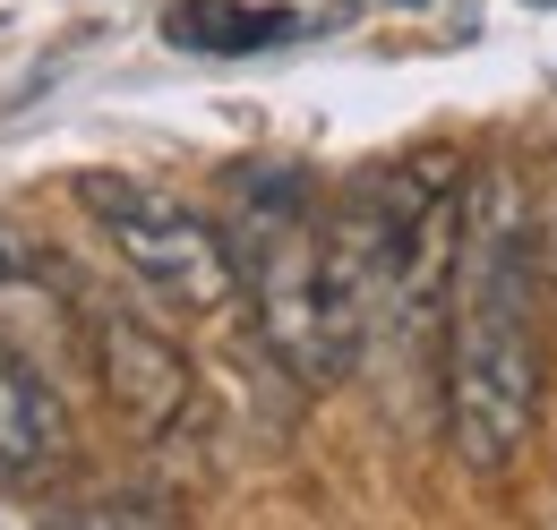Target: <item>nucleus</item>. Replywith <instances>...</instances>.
Instances as JSON below:
<instances>
[{"label":"nucleus","mask_w":557,"mask_h":530,"mask_svg":"<svg viewBox=\"0 0 557 530\" xmlns=\"http://www.w3.org/2000/svg\"><path fill=\"white\" fill-rule=\"evenodd\" d=\"M455 351H446V437L463 470L506 479L541 437V249L515 163L463 180V249H455Z\"/></svg>","instance_id":"1"},{"label":"nucleus","mask_w":557,"mask_h":530,"mask_svg":"<svg viewBox=\"0 0 557 530\" xmlns=\"http://www.w3.org/2000/svg\"><path fill=\"white\" fill-rule=\"evenodd\" d=\"M223 249H232V274L249 282L258 300V333L300 386H335L360 359V308L344 300L335 265H326V240H318V180L309 163H240L223 180Z\"/></svg>","instance_id":"2"},{"label":"nucleus","mask_w":557,"mask_h":530,"mask_svg":"<svg viewBox=\"0 0 557 530\" xmlns=\"http://www.w3.org/2000/svg\"><path fill=\"white\" fill-rule=\"evenodd\" d=\"M463 163L455 154H404V163H369L351 172L335 198L318 205V240L360 308V326L395 317L429 326L455 291V249H463Z\"/></svg>","instance_id":"3"},{"label":"nucleus","mask_w":557,"mask_h":530,"mask_svg":"<svg viewBox=\"0 0 557 530\" xmlns=\"http://www.w3.org/2000/svg\"><path fill=\"white\" fill-rule=\"evenodd\" d=\"M70 198L86 205L95 223H103L112 257L129 265V274H138V282L163 300V308H189V317H207V308H223V300L240 291L223 231H214L198 205H181L172 189L129 180V172H77Z\"/></svg>","instance_id":"4"},{"label":"nucleus","mask_w":557,"mask_h":530,"mask_svg":"<svg viewBox=\"0 0 557 530\" xmlns=\"http://www.w3.org/2000/svg\"><path fill=\"white\" fill-rule=\"evenodd\" d=\"M77 333H86V359H95L103 394L121 402L146 437H172L181 411L198 402V368H189V351H181L172 333H154L146 317L112 308V300H95V291H77Z\"/></svg>","instance_id":"5"},{"label":"nucleus","mask_w":557,"mask_h":530,"mask_svg":"<svg viewBox=\"0 0 557 530\" xmlns=\"http://www.w3.org/2000/svg\"><path fill=\"white\" fill-rule=\"evenodd\" d=\"M70 470V411H61V386L0 333V479L17 496H44L61 488Z\"/></svg>","instance_id":"6"},{"label":"nucleus","mask_w":557,"mask_h":530,"mask_svg":"<svg viewBox=\"0 0 557 530\" xmlns=\"http://www.w3.org/2000/svg\"><path fill=\"white\" fill-rule=\"evenodd\" d=\"M0 333L26 359L35 351L44 359H77L86 351V333H77V282L26 231H9V223H0Z\"/></svg>","instance_id":"7"},{"label":"nucleus","mask_w":557,"mask_h":530,"mask_svg":"<svg viewBox=\"0 0 557 530\" xmlns=\"http://www.w3.org/2000/svg\"><path fill=\"white\" fill-rule=\"evenodd\" d=\"M300 35H326V17L292 9V0H172L163 9V43L198 52V61H249V52H275Z\"/></svg>","instance_id":"8"},{"label":"nucleus","mask_w":557,"mask_h":530,"mask_svg":"<svg viewBox=\"0 0 557 530\" xmlns=\"http://www.w3.org/2000/svg\"><path fill=\"white\" fill-rule=\"evenodd\" d=\"M44 530H172V522L138 496H77V505H52Z\"/></svg>","instance_id":"9"},{"label":"nucleus","mask_w":557,"mask_h":530,"mask_svg":"<svg viewBox=\"0 0 557 530\" xmlns=\"http://www.w3.org/2000/svg\"><path fill=\"white\" fill-rule=\"evenodd\" d=\"M523 9H557V0H523Z\"/></svg>","instance_id":"10"}]
</instances>
